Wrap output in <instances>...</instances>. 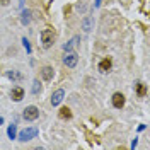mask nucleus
Segmentation results:
<instances>
[{
    "label": "nucleus",
    "instance_id": "1",
    "mask_svg": "<svg viewBox=\"0 0 150 150\" xmlns=\"http://www.w3.org/2000/svg\"><path fill=\"white\" fill-rule=\"evenodd\" d=\"M53 41H55V31L51 28L43 29V31H41V43H43V46L50 48L53 45Z\"/></svg>",
    "mask_w": 150,
    "mask_h": 150
},
{
    "label": "nucleus",
    "instance_id": "2",
    "mask_svg": "<svg viewBox=\"0 0 150 150\" xmlns=\"http://www.w3.org/2000/svg\"><path fill=\"white\" fill-rule=\"evenodd\" d=\"M22 116H24L26 121H34V120H38V116H39V109H38L36 106H28L24 109V112H22Z\"/></svg>",
    "mask_w": 150,
    "mask_h": 150
},
{
    "label": "nucleus",
    "instance_id": "3",
    "mask_svg": "<svg viewBox=\"0 0 150 150\" xmlns=\"http://www.w3.org/2000/svg\"><path fill=\"white\" fill-rule=\"evenodd\" d=\"M38 135V128H26V130H22L19 133V140L21 142H28L31 138H34Z\"/></svg>",
    "mask_w": 150,
    "mask_h": 150
},
{
    "label": "nucleus",
    "instance_id": "4",
    "mask_svg": "<svg viewBox=\"0 0 150 150\" xmlns=\"http://www.w3.org/2000/svg\"><path fill=\"white\" fill-rule=\"evenodd\" d=\"M77 62H79L77 53H74V51H67V55L63 56V63H65L68 68H74V67L77 65Z\"/></svg>",
    "mask_w": 150,
    "mask_h": 150
},
{
    "label": "nucleus",
    "instance_id": "5",
    "mask_svg": "<svg viewBox=\"0 0 150 150\" xmlns=\"http://www.w3.org/2000/svg\"><path fill=\"white\" fill-rule=\"evenodd\" d=\"M63 97H65V91H63V89L55 91L53 96H51V104H53V106H60V103L63 101Z\"/></svg>",
    "mask_w": 150,
    "mask_h": 150
},
{
    "label": "nucleus",
    "instance_id": "6",
    "mask_svg": "<svg viewBox=\"0 0 150 150\" xmlns=\"http://www.w3.org/2000/svg\"><path fill=\"white\" fill-rule=\"evenodd\" d=\"M112 106L118 108V109H121L123 106H125V96L121 92H116L112 96Z\"/></svg>",
    "mask_w": 150,
    "mask_h": 150
},
{
    "label": "nucleus",
    "instance_id": "7",
    "mask_svg": "<svg viewBox=\"0 0 150 150\" xmlns=\"http://www.w3.org/2000/svg\"><path fill=\"white\" fill-rule=\"evenodd\" d=\"M10 97L14 99V101H21L22 97H24V91H22V87H14L12 91H10Z\"/></svg>",
    "mask_w": 150,
    "mask_h": 150
},
{
    "label": "nucleus",
    "instance_id": "8",
    "mask_svg": "<svg viewBox=\"0 0 150 150\" xmlns=\"http://www.w3.org/2000/svg\"><path fill=\"white\" fill-rule=\"evenodd\" d=\"M41 77H43L45 80H51V79H53V68H51V67H43V68H41Z\"/></svg>",
    "mask_w": 150,
    "mask_h": 150
},
{
    "label": "nucleus",
    "instance_id": "9",
    "mask_svg": "<svg viewBox=\"0 0 150 150\" xmlns=\"http://www.w3.org/2000/svg\"><path fill=\"white\" fill-rule=\"evenodd\" d=\"M79 41H80V38H79V36L72 38V39H70V41L67 43L65 46H63V50H65V51H72V50H74V48L77 46V45H79Z\"/></svg>",
    "mask_w": 150,
    "mask_h": 150
},
{
    "label": "nucleus",
    "instance_id": "10",
    "mask_svg": "<svg viewBox=\"0 0 150 150\" xmlns=\"http://www.w3.org/2000/svg\"><path fill=\"white\" fill-rule=\"evenodd\" d=\"M109 68H111V60L109 58H104L103 62L99 63V72L106 74V72H109Z\"/></svg>",
    "mask_w": 150,
    "mask_h": 150
},
{
    "label": "nucleus",
    "instance_id": "11",
    "mask_svg": "<svg viewBox=\"0 0 150 150\" xmlns=\"http://www.w3.org/2000/svg\"><path fill=\"white\" fill-rule=\"evenodd\" d=\"M94 26V19L92 17H84V21H82V29H84L85 33H89L91 29H92Z\"/></svg>",
    "mask_w": 150,
    "mask_h": 150
},
{
    "label": "nucleus",
    "instance_id": "12",
    "mask_svg": "<svg viewBox=\"0 0 150 150\" xmlns=\"http://www.w3.org/2000/svg\"><path fill=\"white\" fill-rule=\"evenodd\" d=\"M29 21H31V10H22V14H21V22H22V24H29Z\"/></svg>",
    "mask_w": 150,
    "mask_h": 150
},
{
    "label": "nucleus",
    "instance_id": "13",
    "mask_svg": "<svg viewBox=\"0 0 150 150\" xmlns=\"http://www.w3.org/2000/svg\"><path fill=\"white\" fill-rule=\"evenodd\" d=\"M60 118H63V120H70V118H72V111H70L68 108H62V109H60Z\"/></svg>",
    "mask_w": 150,
    "mask_h": 150
},
{
    "label": "nucleus",
    "instance_id": "14",
    "mask_svg": "<svg viewBox=\"0 0 150 150\" xmlns=\"http://www.w3.org/2000/svg\"><path fill=\"white\" fill-rule=\"evenodd\" d=\"M7 133H9L10 140H12V138H16V135H17V126H16V125H10L9 130H7Z\"/></svg>",
    "mask_w": 150,
    "mask_h": 150
},
{
    "label": "nucleus",
    "instance_id": "15",
    "mask_svg": "<svg viewBox=\"0 0 150 150\" xmlns=\"http://www.w3.org/2000/svg\"><path fill=\"white\" fill-rule=\"evenodd\" d=\"M137 92H138V96H140V97H143V96H145V92H147V87H145L143 84H137Z\"/></svg>",
    "mask_w": 150,
    "mask_h": 150
},
{
    "label": "nucleus",
    "instance_id": "16",
    "mask_svg": "<svg viewBox=\"0 0 150 150\" xmlns=\"http://www.w3.org/2000/svg\"><path fill=\"white\" fill-rule=\"evenodd\" d=\"M7 77L12 80H21V74H17V72H7Z\"/></svg>",
    "mask_w": 150,
    "mask_h": 150
},
{
    "label": "nucleus",
    "instance_id": "17",
    "mask_svg": "<svg viewBox=\"0 0 150 150\" xmlns=\"http://www.w3.org/2000/svg\"><path fill=\"white\" fill-rule=\"evenodd\" d=\"M33 92H34V94L41 92V85H39V82H38V80H34V84H33Z\"/></svg>",
    "mask_w": 150,
    "mask_h": 150
},
{
    "label": "nucleus",
    "instance_id": "18",
    "mask_svg": "<svg viewBox=\"0 0 150 150\" xmlns=\"http://www.w3.org/2000/svg\"><path fill=\"white\" fill-rule=\"evenodd\" d=\"M22 45H24V48H26V51H28V53H31V45H29V39L22 38Z\"/></svg>",
    "mask_w": 150,
    "mask_h": 150
},
{
    "label": "nucleus",
    "instance_id": "19",
    "mask_svg": "<svg viewBox=\"0 0 150 150\" xmlns=\"http://www.w3.org/2000/svg\"><path fill=\"white\" fill-rule=\"evenodd\" d=\"M137 143H138V140H137V138H135V140L131 142V149H135V147H137Z\"/></svg>",
    "mask_w": 150,
    "mask_h": 150
},
{
    "label": "nucleus",
    "instance_id": "20",
    "mask_svg": "<svg viewBox=\"0 0 150 150\" xmlns=\"http://www.w3.org/2000/svg\"><path fill=\"white\" fill-rule=\"evenodd\" d=\"M94 5H96V7H99V5H101V0H96V2H94Z\"/></svg>",
    "mask_w": 150,
    "mask_h": 150
},
{
    "label": "nucleus",
    "instance_id": "21",
    "mask_svg": "<svg viewBox=\"0 0 150 150\" xmlns=\"http://www.w3.org/2000/svg\"><path fill=\"white\" fill-rule=\"evenodd\" d=\"M2 4H4V5H7V0H2Z\"/></svg>",
    "mask_w": 150,
    "mask_h": 150
}]
</instances>
